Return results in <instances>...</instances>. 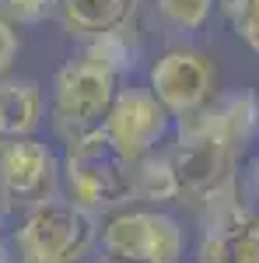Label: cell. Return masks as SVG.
<instances>
[{
  "label": "cell",
  "mask_w": 259,
  "mask_h": 263,
  "mask_svg": "<svg viewBox=\"0 0 259 263\" xmlns=\"http://www.w3.org/2000/svg\"><path fill=\"white\" fill-rule=\"evenodd\" d=\"M242 147L224 120L221 105H203L196 112L175 120V147L168 151L179 176L182 200H203L210 190L235 179Z\"/></svg>",
  "instance_id": "cell-1"
},
{
  "label": "cell",
  "mask_w": 259,
  "mask_h": 263,
  "mask_svg": "<svg viewBox=\"0 0 259 263\" xmlns=\"http://www.w3.org/2000/svg\"><path fill=\"white\" fill-rule=\"evenodd\" d=\"M95 239V214L81 211L67 197H49L28 207L14 228V249L21 263H81Z\"/></svg>",
  "instance_id": "cell-2"
},
{
  "label": "cell",
  "mask_w": 259,
  "mask_h": 263,
  "mask_svg": "<svg viewBox=\"0 0 259 263\" xmlns=\"http://www.w3.org/2000/svg\"><path fill=\"white\" fill-rule=\"evenodd\" d=\"M60 182L67 200L77 203L88 214L116 211L133 200V165L105 141V134L67 147Z\"/></svg>",
  "instance_id": "cell-3"
},
{
  "label": "cell",
  "mask_w": 259,
  "mask_h": 263,
  "mask_svg": "<svg viewBox=\"0 0 259 263\" xmlns=\"http://www.w3.org/2000/svg\"><path fill=\"white\" fill-rule=\"evenodd\" d=\"M119 95L116 78L105 74L102 67L81 60H67L53 78V130L67 141V147L98 137L105 130L109 109Z\"/></svg>",
  "instance_id": "cell-4"
},
{
  "label": "cell",
  "mask_w": 259,
  "mask_h": 263,
  "mask_svg": "<svg viewBox=\"0 0 259 263\" xmlns=\"http://www.w3.org/2000/svg\"><path fill=\"white\" fill-rule=\"evenodd\" d=\"M102 246L109 256L140 263H179L182 228L165 211H123L102 228Z\"/></svg>",
  "instance_id": "cell-5"
},
{
  "label": "cell",
  "mask_w": 259,
  "mask_h": 263,
  "mask_svg": "<svg viewBox=\"0 0 259 263\" xmlns=\"http://www.w3.org/2000/svg\"><path fill=\"white\" fill-rule=\"evenodd\" d=\"M168 130H172V116L161 109L151 88H119L102 134L126 162L137 165L140 158L158 151Z\"/></svg>",
  "instance_id": "cell-6"
},
{
  "label": "cell",
  "mask_w": 259,
  "mask_h": 263,
  "mask_svg": "<svg viewBox=\"0 0 259 263\" xmlns=\"http://www.w3.org/2000/svg\"><path fill=\"white\" fill-rule=\"evenodd\" d=\"M151 95L161 102V109L172 120H182V116L196 112L203 105H210L214 67L196 49L172 46L151 63Z\"/></svg>",
  "instance_id": "cell-7"
},
{
  "label": "cell",
  "mask_w": 259,
  "mask_h": 263,
  "mask_svg": "<svg viewBox=\"0 0 259 263\" xmlns=\"http://www.w3.org/2000/svg\"><path fill=\"white\" fill-rule=\"evenodd\" d=\"M60 182V162L49 144L35 137L0 144V186L7 193L11 207H35V203L56 197Z\"/></svg>",
  "instance_id": "cell-8"
},
{
  "label": "cell",
  "mask_w": 259,
  "mask_h": 263,
  "mask_svg": "<svg viewBox=\"0 0 259 263\" xmlns=\"http://www.w3.org/2000/svg\"><path fill=\"white\" fill-rule=\"evenodd\" d=\"M133 11H137V0H56L63 28L84 42L130 25Z\"/></svg>",
  "instance_id": "cell-9"
},
{
  "label": "cell",
  "mask_w": 259,
  "mask_h": 263,
  "mask_svg": "<svg viewBox=\"0 0 259 263\" xmlns=\"http://www.w3.org/2000/svg\"><path fill=\"white\" fill-rule=\"evenodd\" d=\"M42 120V88L28 78H4L0 81V137L21 141L32 137Z\"/></svg>",
  "instance_id": "cell-10"
},
{
  "label": "cell",
  "mask_w": 259,
  "mask_h": 263,
  "mask_svg": "<svg viewBox=\"0 0 259 263\" xmlns=\"http://www.w3.org/2000/svg\"><path fill=\"white\" fill-rule=\"evenodd\" d=\"M196 263H259V218L228 232H203Z\"/></svg>",
  "instance_id": "cell-11"
},
{
  "label": "cell",
  "mask_w": 259,
  "mask_h": 263,
  "mask_svg": "<svg viewBox=\"0 0 259 263\" xmlns=\"http://www.w3.org/2000/svg\"><path fill=\"white\" fill-rule=\"evenodd\" d=\"M133 200L140 203H172L182 200L179 176L172 168L168 151H154L133 165Z\"/></svg>",
  "instance_id": "cell-12"
},
{
  "label": "cell",
  "mask_w": 259,
  "mask_h": 263,
  "mask_svg": "<svg viewBox=\"0 0 259 263\" xmlns=\"http://www.w3.org/2000/svg\"><path fill=\"white\" fill-rule=\"evenodd\" d=\"M81 60L102 67L112 78L133 70V63H137V32H133V25H123L116 32H105V35L88 39L84 49H81Z\"/></svg>",
  "instance_id": "cell-13"
},
{
  "label": "cell",
  "mask_w": 259,
  "mask_h": 263,
  "mask_svg": "<svg viewBox=\"0 0 259 263\" xmlns=\"http://www.w3.org/2000/svg\"><path fill=\"white\" fill-rule=\"evenodd\" d=\"M217 105L224 112V120H228V126H231V134H235L238 147L245 151L259 134V95H252V91H231Z\"/></svg>",
  "instance_id": "cell-14"
},
{
  "label": "cell",
  "mask_w": 259,
  "mask_h": 263,
  "mask_svg": "<svg viewBox=\"0 0 259 263\" xmlns=\"http://www.w3.org/2000/svg\"><path fill=\"white\" fill-rule=\"evenodd\" d=\"M154 11L172 32H200L214 11V0H154Z\"/></svg>",
  "instance_id": "cell-15"
},
{
  "label": "cell",
  "mask_w": 259,
  "mask_h": 263,
  "mask_svg": "<svg viewBox=\"0 0 259 263\" xmlns=\"http://www.w3.org/2000/svg\"><path fill=\"white\" fill-rule=\"evenodd\" d=\"M231 32L259 57V0H217Z\"/></svg>",
  "instance_id": "cell-16"
},
{
  "label": "cell",
  "mask_w": 259,
  "mask_h": 263,
  "mask_svg": "<svg viewBox=\"0 0 259 263\" xmlns=\"http://www.w3.org/2000/svg\"><path fill=\"white\" fill-rule=\"evenodd\" d=\"M56 14V0H0V18L7 25H42Z\"/></svg>",
  "instance_id": "cell-17"
},
{
  "label": "cell",
  "mask_w": 259,
  "mask_h": 263,
  "mask_svg": "<svg viewBox=\"0 0 259 263\" xmlns=\"http://www.w3.org/2000/svg\"><path fill=\"white\" fill-rule=\"evenodd\" d=\"M18 60V35H14V25L0 18V74L11 70V63Z\"/></svg>",
  "instance_id": "cell-18"
},
{
  "label": "cell",
  "mask_w": 259,
  "mask_h": 263,
  "mask_svg": "<svg viewBox=\"0 0 259 263\" xmlns=\"http://www.w3.org/2000/svg\"><path fill=\"white\" fill-rule=\"evenodd\" d=\"M249 190H252V197L259 200V155L252 158V165H249Z\"/></svg>",
  "instance_id": "cell-19"
},
{
  "label": "cell",
  "mask_w": 259,
  "mask_h": 263,
  "mask_svg": "<svg viewBox=\"0 0 259 263\" xmlns=\"http://www.w3.org/2000/svg\"><path fill=\"white\" fill-rule=\"evenodd\" d=\"M0 263H14V256H11V246H7V239H0Z\"/></svg>",
  "instance_id": "cell-20"
},
{
  "label": "cell",
  "mask_w": 259,
  "mask_h": 263,
  "mask_svg": "<svg viewBox=\"0 0 259 263\" xmlns=\"http://www.w3.org/2000/svg\"><path fill=\"white\" fill-rule=\"evenodd\" d=\"M7 211H11V200H7V193H4V186H0V221L7 218Z\"/></svg>",
  "instance_id": "cell-21"
},
{
  "label": "cell",
  "mask_w": 259,
  "mask_h": 263,
  "mask_svg": "<svg viewBox=\"0 0 259 263\" xmlns=\"http://www.w3.org/2000/svg\"><path fill=\"white\" fill-rule=\"evenodd\" d=\"M95 263H140V260H126V256H109V253H105V256H98Z\"/></svg>",
  "instance_id": "cell-22"
},
{
  "label": "cell",
  "mask_w": 259,
  "mask_h": 263,
  "mask_svg": "<svg viewBox=\"0 0 259 263\" xmlns=\"http://www.w3.org/2000/svg\"><path fill=\"white\" fill-rule=\"evenodd\" d=\"M0 144H4V137H0Z\"/></svg>",
  "instance_id": "cell-23"
}]
</instances>
